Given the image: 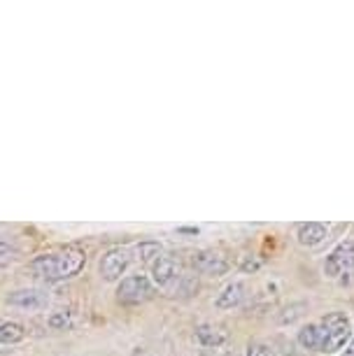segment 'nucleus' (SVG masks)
I'll return each mask as SVG.
<instances>
[{
	"instance_id": "nucleus-1",
	"label": "nucleus",
	"mask_w": 354,
	"mask_h": 356,
	"mask_svg": "<svg viewBox=\"0 0 354 356\" xmlns=\"http://www.w3.org/2000/svg\"><path fill=\"white\" fill-rule=\"evenodd\" d=\"M86 266V254L79 247H61L54 252L38 254L29 264V275L40 284H58L63 280H70L79 275V270Z\"/></svg>"
},
{
	"instance_id": "nucleus-2",
	"label": "nucleus",
	"mask_w": 354,
	"mask_h": 356,
	"mask_svg": "<svg viewBox=\"0 0 354 356\" xmlns=\"http://www.w3.org/2000/svg\"><path fill=\"white\" fill-rule=\"evenodd\" d=\"M319 328H322V345L319 352L322 354H336L350 345L354 338L352 321L345 312H329L319 319Z\"/></svg>"
},
{
	"instance_id": "nucleus-3",
	"label": "nucleus",
	"mask_w": 354,
	"mask_h": 356,
	"mask_svg": "<svg viewBox=\"0 0 354 356\" xmlns=\"http://www.w3.org/2000/svg\"><path fill=\"white\" fill-rule=\"evenodd\" d=\"M156 286L152 284L150 275L133 273L117 284V303L122 305H143L147 300L154 298Z\"/></svg>"
},
{
	"instance_id": "nucleus-4",
	"label": "nucleus",
	"mask_w": 354,
	"mask_h": 356,
	"mask_svg": "<svg viewBox=\"0 0 354 356\" xmlns=\"http://www.w3.org/2000/svg\"><path fill=\"white\" fill-rule=\"evenodd\" d=\"M150 280L152 284L161 291H172V289L179 286V282L184 280V273H182V264L170 257V254H161L154 264L150 266Z\"/></svg>"
},
{
	"instance_id": "nucleus-5",
	"label": "nucleus",
	"mask_w": 354,
	"mask_h": 356,
	"mask_svg": "<svg viewBox=\"0 0 354 356\" xmlns=\"http://www.w3.org/2000/svg\"><path fill=\"white\" fill-rule=\"evenodd\" d=\"M133 264V254L129 247H110L98 261V273L103 282H122Z\"/></svg>"
},
{
	"instance_id": "nucleus-6",
	"label": "nucleus",
	"mask_w": 354,
	"mask_h": 356,
	"mask_svg": "<svg viewBox=\"0 0 354 356\" xmlns=\"http://www.w3.org/2000/svg\"><path fill=\"white\" fill-rule=\"evenodd\" d=\"M5 305L15 307V310L22 312H40L47 310L49 305V291L42 286H24V289H15L5 296Z\"/></svg>"
},
{
	"instance_id": "nucleus-7",
	"label": "nucleus",
	"mask_w": 354,
	"mask_h": 356,
	"mask_svg": "<svg viewBox=\"0 0 354 356\" xmlns=\"http://www.w3.org/2000/svg\"><path fill=\"white\" fill-rule=\"evenodd\" d=\"M354 270V240H343L331 250V254L324 261V275L331 280H338L343 275H350Z\"/></svg>"
},
{
	"instance_id": "nucleus-8",
	"label": "nucleus",
	"mask_w": 354,
	"mask_h": 356,
	"mask_svg": "<svg viewBox=\"0 0 354 356\" xmlns=\"http://www.w3.org/2000/svg\"><path fill=\"white\" fill-rule=\"evenodd\" d=\"M191 266L193 270L200 275H208V277H224L231 270V264L226 261L224 254L215 250H198L191 254Z\"/></svg>"
},
{
	"instance_id": "nucleus-9",
	"label": "nucleus",
	"mask_w": 354,
	"mask_h": 356,
	"mask_svg": "<svg viewBox=\"0 0 354 356\" xmlns=\"http://www.w3.org/2000/svg\"><path fill=\"white\" fill-rule=\"evenodd\" d=\"M193 338L200 347L205 349H219L229 342V331L219 324H212V321H205V324H198L196 331H193Z\"/></svg>"
},
{
	"instance_id": "nucleus-10",
	"label": "nucleus",
	"mask_w": 354,
	"mask_h": 356,
	"mask_svg": "<svg viewBox=\"0 0 354 356\" xmlns=\"http://www.w3.org/2000/svg\"><path fill=\"white\" fill-rule=\"evenodd\" d=\"M245 284L240 280H233L229 282L222 291L217 293L215 298V307L217 310H236V307H240V303L245 300Z\"/></svg>"
},
{
	"instance_id": "nucleus-11",
	"label": "nucleus",
	"mask_w": 354,
	"mask_h": 356,
	"mask_svg": "<svg viewBox=\"0 0 354 356\" xmlns=\"http://www.w3.org/2000/svg\"><path fill=\"white\" fill-rule=\"evenodd\" d=\"M329 238V226L319 224V221H308V224H300L296 231V240L300 247H317Z\"/></svg>"
},
{
	"instance_id": "nucleus-12",
	"label": "nucleus",
	"mask_w": 354,
	"mask_h": 356,
	"mask_svg": "<svg viewBox=\"0 0 354 356\" xmlns=\"http://www.w3.org/2000/svg\"><path fill=\"white\" fill-rule=\"evenodd\" d=\"M298 345L308 352H319V345H322V328H319V321H312V324L300 326V331L296 333Z\"/></svg>"
},
{
	"instance_id": "nucleus-13",
	"label": "nucleus",
	"mask_w": 354,
	"mask_h": 356,
	"mask_svg": "<svg viewBox=\"0 0 354 356\" xmlns=\"http://www.w3.org/2000/svg\"><path fill=\"white\" fill-rule=\"evenodd\" d=\"M26 338V328L19 321H3L0 324V345H17Z\"/></svg>"
},
{
	"instance_id": "nucleus-14",
	"label": "nucleus",
	"mask_w": 354,
	"mask_h": 356,
	"mask_svg": "<svg viewBox=\"0 0 354 356\" xmlns=\"http://www.w3.org/2000/svg\"><path fill=\"white\" fill-rule=\"evenodd\" d=\"M136 252H138V259L143 261L147 268H150L163 254V247L159 245V243H152V240H145V243H140L136 247Z\"/></svg>"
},
{
	"instance_id": "nucleus-15",
	"label": "nucleus",
	"mask_w": 354,
	"mask_h": 356,
	"mask_svg": "<svg viewBox=\"0 0 354 356\" xmlns=\"http://www.w3.org/2000/svg\"><path fill=\"white\" fill-rule=\"evenodd\" d=\"M72 324H75V314L70 310H56L47 317V326L54 328V331H65V328H70Z\"/></svg>"
},
{
	"instance_id": "nucleus-16",
	"label": "nucleus",
	"mask_w": 354,
	"mask_h": 356,
	"mask_svg": "<svg viewBox=\"0 0 354 356\" xmlns=\"http://www.w3.org/2000/svg\"><path fill=\"white\" fill-rule=\"evenodd\" d=\"M245 356H277V354H275V349L271 345H266V342H252V345L247 347Z\"/></svg>"
},
{
	"instance_id": "nucleus-17",
	"label": "nucleus",
	"mask_w": 354,
	"mask_h": 356,
	"mask_svg": "<svg viewBox=\"0 0 354 356\" xmlns=\"http://www.w3.org/2000/svg\"><path fill=\"white\" fill-rule=\"evenodd\" d=\"M15 259H17V252L12 250L10 245H3V247H0V273H3L5 268H10L12 264H15Z\"/></svg>"
},
{
	"instance_id": "nucleus-18",
	"label": "nucleus",
	"mask_w": 354,
	"mask_h": 356,
	"mask_svg": "<svg viewBox=\"0 0 354 356\" xmlns=\"http://www.w3.org/2000/svg\"><path fill=\"white\" fill-rule=\"evenodd\" d=\"M345 356H354V338H352L350 345L345 347Z\"/></svg>"
},
{
	"instance_id": "nucleus-19",
	"label": "nucleus",
	"mask_w": 354,
	"mask_h": 356,
	"mask_svg": "<svg viewBox=\"0 0 354 356\" xmlns=\"http://www.w3.org/2000/svg\"><path fill=\"white\" fill-rule=\"evenodd\" d=\"M131 356H150V354H147L145 349H140V347H138V349H133V354H131Z\"/></svg>"
},
{
	"instance_id": "nucleus-20",
	"label": "nucleus",
	"mask_w": 354,
	"mask_h": 356,
	"mask_svg": "<svg viewBox=\"0 0 354 356\" xmlns=\"http://www.w3.org/2000/svg\"><path fill=\"white\" fill-rule=\"evenodd\" d=\"M222 356H240V354L238 352H224Z\"/></svg>"
},
{
	"instance_id": "nucleus-21",
	"label": "nucleus",
	"mask_w": 354,
	"mask_h": 356,
	"mask_svg": "<svg viewBox=\"0 0 354 356\" xmlns=\"http://www.w3.org/2000/svg\"><path fill=\"white\" fill-rule=\"evenodd\" d=\"M0 324H3V319H0Z\"/></svg>"
}]
</instances>
